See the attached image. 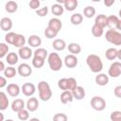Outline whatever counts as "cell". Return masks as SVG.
Returning <instances> with one entry per match:
<instances>
[{
	"instance_id": "7dc6e473",
	"label": "cell",
	"mask_w": 121,
	"mask_h": 121,
	"mask_svg": "<svg viewBox=\"0 0 121 121\" xmlns=\"http://www.w3.org/2000/svg\"><path fill=\"white\" fill-rule=\"evenodd\" d=\"M113 94L116 97L121 98V85H118L113 89Z\"/></svg>"
},
{
	"instance_id": "ac0fdd59",
	"label": "cell",
	"mask_w": 121,
	"mask_h": 121,
	"mask_svg": "<svg viewBox=\"0 0 121 121\" xmlns=\"http://www.w3.org/2000/svg\"><path fill=\"white\" fill-rule=\"evenodd\" d=\"M74 100V96L71 91H63L60 94V102L62 104H67L70 103Z\"/></svg>"
},
{
	"instance_id": "7bdbcfd3",
	"label": "cell",
	"mask_w": 121,
	"mask_h": 121,
	"mask_svg": "<svg viewBox=\"0 0 121 121\" xmlns=\"http://www.w3.org/2000/svg\"><path fill=\"white\" fill-rule=\"evenodd\" d=\"M111 121H121V111H113L110 115Z\"/></svg>"
},
{
	"instance_id": "bcb514c9",
	"label": "cell",
	"mask_w": 121,
	"mask_h": 121,
	"mask_svg": "<svg viewBox=\"0 0 121 121\" xmlns=\"http://www.w3.org/2000/svg\"><path fill=\"white\" fill-rule=\"evenodd\" d=\"M41 5V2L39 0H31L29 3H28V6L31 9H35V10H38L39 7Z\"/></svg>"
},
{
	"instance_id": "f35d334b",
	"label": "cell",
	"mask_w": 121,
	"mask_h": 121,
	"mask_svg": "<svg viewBox=\"0 0 121 121\" xmlns=\"http://www.w3.org/2000/svg\"><path fill=\"white\" fill-rule=\"evenodd\" d=\"M9 45L5 43H0V58L3 59L4 57H7V55L9 54Z\"/></svg>"
},
{
	"instance_id": "d6a6232c",
	"label": "cell",
	"mask_w": 121,
	"mask_h": 121,
	"mask_svg": "<svg viewBox=\"0 0 121 121\" xmlns=\"http://www.w3.org/2000/svg\"><path fill=\"white\" fill-rule=\"evenodd\" d=\"M3 73H4L5 78H12L13 77H15V76H16V74H17L18 72H17V70H16L13 66H8V67L5 69V71H4Z\"/></svg>"
},
{
	"instance_id": "c3c4849f",
	"label": "cell",
	"mask_w": 121,
	"mask_h": 121,
	"mask_svg": "<svg viewBox=\"0 0 121 121\" xmlns=\"http://www.w3.org/2000/svg\"><path fill=\"white\" fill-rule=\"evenodd\" d=\"M7 85V79L5 77H0V88H4Z\"/></svg>"
},
{
	"instance_id": "4dcf8cb0",
	"label": "cell",
	"mask_w": 121,
	"mask_h": 121,
	"mask_svg": "<svg viewBox=\"0 0 121 121\" xmlns=\"http://www.w3.org/2000/svg\"><path fill=\"white\" fill-rule=\"evenodd\" d=\"M83 21V15H81L80 13H74L71 15L70 17V22L72 23V25L74 26H78L82 23Z\"/></svg>"
},
{
	"instance_id": "681fc988",
	"label": "cell",
	"mask_w": 121,
	"mask_h": 121,
	"mask_svg": "<svg viewBox=\"0 0 121 121\" xmlns=\"http://www.w3.org/2000/svg\"><path fill=\"white\" fill-rule=\"evenodd\" d=\"M114 2H115L114 0H104V5L106 7H111L114 4Z\"/></svg>"
},
{
	"instance_id": "f907efd6",
	"label": "cell",
	"mask_w": 121,
	"mask_h": 121,
	"mask_svg": "<svg viewBox=\"0 0 121 121\" xmlns=\"http://www.w3.org/2000/svg\"><path fill=\"white\" fill-rule=\"evenodd\" d=\"M5 69H6V68H5V64H4V62L1 60V61H0V72H4Z\"/></svg>"
},
{
	"instance_id": "f6af8a7d",
	"label": "cell",
	"mask_w": 121,
	"mask_h": 121,
	"mask_svg": "<svg viewBox=\"0 0 121 121\" xmlns=\"http://www.w3.org/2000/svg\"><path fill=\"white\" fill-rule=\"evenodd\" d=\"M47 13H48V8L46 6L43 7V8L39 9L38 10H36V14L38 16H40V17H44V16L47 15Z\"/></svg>"
},
{
	"instance_id": "7c38bea8",
	"label": "cell",
	"mask_w": 121,
	"mask_h": 121,
	"mask_svg": "<svg viewBox=\"0 0 121 121\" xmlns=\"http://www.w3.org/2000/svg\"><path fill=\"white\" fill-rule=\"evenodd\" d=\"M7 92L8 94L12 96V97H16L19 95L20 92H21V88L18 84H15V83H10L7 86Z\"/></svg>"
},
{
	"instance_id": "e0dca14e",
	"label": "cell",
	"mask_w": 121,
	"mask_h": 121,
	"mask_svg": "<svg viewBox=\"0 0 121 121\" xmlns=\"http://www.w3.org/2000/svg\"><path fill=\"white\" fill-rule=\"evenodd\" d=\"M27 43L31 47H38L42 44V39L38 35H30L27 39Z\"/></svg>"
},
{
	"instance_id": "7402d4cb",
	"label": "cell",
	"mask_w": 121,
	"mask_h": 121,
	"mask_svg": "<svg viewBox=\"0 0 121 121\" xmlns=\"http://www.w3.org/2000/svg\"><path fill=\"white\" fill-rule=\"evenodd\" d=\"M95 24L104 28L105 26H107V24H108V16H106L105 14H98L95 19Z\"/></svg>"
},
{
	"instance_id": "5b68a950",
	"label": "cell",
	"mask_w": 121,
	"mask_h": 121,
	"mask_svg": "<svg viewBox=\"0 0 121 121\" xmlns=\"http://www.w3.org/2000/svg\"><path fill=\"white\" fill-rule=\"evenodd\" d=\"M91 106L94 110L97 112H102L106 108V101L102 96L95 95L91 99Z\"/></svg>"
},
{
	"instance_id": "680465c9",
	"label": "cell",
	"mask_w": 121,
	"mask_h": 121,
	"mask_svg": "<svg viewBox=\"0 0 121 121\" xmlns=\"http://www.w3.org/2000/svg\"><path fill=\"white\" fill-rule=\"evenodd\" d=\"M120 3H121V0H120Z\"/></svg>"
},
{
	"instance_id": "d4e9b609",
	"label": "cell",
	"mask_w": 121,
	"mask_h": 121,
	"mask_svg": "<svg viewBox=\"0 0 121 121\" xmlns=\"http://www.w3.org/2000/svg\"><path fill=\"white\" fill-rule=\"evenodd\" d=\"M48 55L49 54H48L47 50L43 48V47H39L33 52V57H38V58H41L44 60H45L46 58H48Z\"/></svg>"
},
{
	"instance_id": "603a6c76",
	"label": "cell",
	"mask_w": 121,
	"mask_h": 121,
	"mask_svg": "<svg viewBox=\"0 0 121 121\" xmlns=\"http://www.w3.org/2000/svg\"><path fill=\"white\" fill-rule=\"evenodd\" d=\"M78 5V0H65L63 8L68 11H73L77 9Z\"/></svg>"
},
{
	"instance_id": "f546056e",
	"label": "cell",
	"mask_w": 121,
	"mask_h": 121,
	"mask_svg": "<svg viewBox=\"0 0 121 121\" xmlns=\"http://www.w3.org/2000/svg\"><path fill=\"white\" fill-rule=\"evenodd\" d=\"M117 52H118V50L113 47L108 48L105 52V57L109 60H114L115 59H117Z\"/></svg>"
},
{
	"instance_id": "6f0895ef",
	"label": "cell",
	"mask_w": 121,
	"mask_h": 121,
	"mask_svg": "<svg viewBox=\"0 0 121 121\" xmlns=\"http://www.w3.org/2000/svg\"><path fill=\"white\" fill-rule=\"evenodd\" d=\"M5 121H14V120H12V119H7V120H5Z\"/></svg>"
},
{
	"instance_id": "836d02e7",
	"label": "cell",
	"mask_w": 121,
	"mask_h": 121,
	"mask_svg": "<svg viewBox=\"0 0 121 121\" xmlns=\"http://www.w3.org/2000/svg\"><path fill=\"white\" fill-rule=\"evenodd\" d=\"M119 21V18L115 15H110L108 16V24H107V26L110 27V29H114V27H116V25Z\"/></svg>"
},
{
	"instance_id": "8fae6325",
	"label": "cell",
	"mask_w": 121,
	"mask_h": 121,
	"mask_svg": "<svg viewBox=\"0 0 121 121\" xmlns=\"http://www.w3.org/2000/svg\"><path fill=\"white\" fill-rule=\"evenodd\" d=\"M18 55L22 60H28L32 57L33 52L31 50L30 47L28 46H23L21 48H19L18 50Z\"/></svg>"
},
{
	"instance_id": "11a10c76",
	"label": "cell",
	"mask_w": 121,
	"mask_h": 121,
	"mask_svg": "<svg viewBox=\"0 0 121 121\" xmlns=\"http://www.w3.org/2000/svg\"><path fill=\"white\" fill-rule=\"evenodd\" d=\"M0 116H1V120H0V121H5V120H4V115H3L2 112L0 113Z\"/></svg>"
},
{
	"instance_id": "484cf974",
	"label": "cell",
	"mask_w": 121,
	"mask_h": 121,
	"mask_svg": "<svg viewBox=\"0 0 121 121\" xmlns=\"http://www.w3.org/2000/svg\"><path fill=\"white\" fill-rule=\"evenodd\" d=\"M51 11H52V13H53L55 16L58 17V16L62 15V13H63V11H64V8H63L62 5H60V4L56 3V4H53V5H52V7H51Z\"/></svg>"
},
{
	"instance_id": "f5cc1de1",
	"label": "cell",
	"mask_w": 121,
	"mask_h": 121,
	"mask_svg": "<svg viewBox=\"0 0 121 121\" xmlns=\"http://www.w3.org/2000/svg\"><path fill=\"white\" fill-rule=\"evenodd\" d=\"M117 59L119 60H121V49H119L118 52H117Z\"/></svg>"
},
{
	"instance_id": "9f6ffc18",
	"label": "cell",
	"mask_w": 121,
	"mask_h": 121,
	"mask_svg": "<svg viewBox=\"0 0 121 121\" xmlns=\"http://www.w3.org/2000/svg\"><path fill=\"white\" fill-rule=\"evenodd\" d=\"M118 15H119V19H121V9H119V12H118Z\"/></svg>"
},
{
	"instance_id": "9c48e42d",
	"label": "cell",
	"mask_w": 121,
	"mask_h": 121,
	"mask_svg": "<svg viewBox=\"0 0 121 121\" xmlns=\"http://www.w3.org/2000/svg\"><path fill=\"white\" fill-rule=\"evenodd\" d=\"M17 72L21 77H28L32 74V68L30 67L29 64L24 62V63H21L18 66Z\"/></svg>"
},
{
	"instance_id": "6da1fadb",
	"label": "cell",
	"mask_w": 121,
	"mask_h": 121,
	"mask_svg": "<svg viewBox=\"0 0 121 121\" xmlns=\"http://www.w3.org/2000/svg\"><path fill=\"white\" fill-rule=\"evenodd\" d=\"M86 63L89 67V69L93 73H100L103 69V62L99 56L95 54H90L86 58Z\"/></svg>"
},
{
	"instance_id": "8992f818",
	"label": "cell",
	"mask_w": 121,
	"mask_h": 121,
	"mask_svg": "<svg viewBox=\"0 0 121 121\" xmlns=\"http://www.w3.org/2000/svg\"><path fill=\"white\" fill-rule=\"evenodd\" d=\"M108 76L112 78H118L121 76V61H113L108 70Z\"/></svg>"
},
{
	"instance_id": "cb8c5ba5",
	"label": "cell",
	"mask_w": 121,
	"mask_h": 121,
	"mask_svg": "<svg viewBox=\"0 0 121 121\" xmlns=\"http://www.w3.org/2000/svg\"><path fill=\"white\" fill-rule=\"evenodd\" d=\"M5 9L9 13H14L18 9V4L15 1H9L5 5Z\"/></svg>"
},
{
	"instance_id": "d590c367",
	"label": "cell",
	"mask_w": 121,
	"mask_h": 121,
	"mask_svg": "<svg viewBox=\"0 0 121 121\" xmlns=\"http://www.w3.org/2000/svg\"><path fill=\"white\" fill-rule=\"evenodd\" d=\"M16 36H17V33H15V32H12V31L8 32L5 35V41H6V43H9V44H12L13 45V43L15 42V39H16Z\"/></svg>"
},
{
	"instance_id": "83f0119b",
	"label": "cell",
	"mask_w": 121,
	"mask_h": 121,
	"mask_svg": "<svg viewBox=\"0 0 121 121\" xmlns=\"http://www.w3.org/2000/svg\"><path fill=\"white\" fill-rule=\"evenodd\" d=\"M67 47H68V51H69L72 55H75V56L78 55V54H79L80 51H81L80 45H79L78 43H70Z\"/></svg>"
},
{
	"instance_id": "60d3db41",
	"label": "cell",
	"mask_w": 121,
	"mask_h": 121,
	"mask_svg": "<svg viewBox=\"0 0 121 121\" xmlns=\"http://www.w3.org/2000/svg\"><path fill=\"white\" fill-rule=\"evenodd\" d=\"M43 34H44V36L47 39H53V38H55L58 35V32L55 31V30H53V29H51V28H49V27H46L44 29Z\"/></svg>"
},
{
	"instance_id": "ee69618b",
	"label": "cell",
	"mask_w": 121,
	"mask_h": 121,
	"mask_svg": "<svg viewBox=\"0 0 121 121\" xmlns=\"http://www.w3.org/2000/svg\"><path fill=\"white\" fill-rule=\"evenodd\" d=\"M68 84H69V87H68V91H74L77 87H78V82L76 80V78H68Z\"/></svg>"
},
{
	"instance_id": "d6986e66",
	"label": "cell",
	"mask_w": 121,
	"mask_h": 121,
	"mask_svg": "<svg viewBox=\"0 0 121 121\" xmlns=\"http://www.w3.org/2000/svg\"><path fill=\"white\" fill-rule=\"evenodd\" d=\"M52 46L56 51H62L66 48V43L62 39H56L53 41Z\"/></svg>"
},
{
	"instance_id": "e575fe53",
	"label": "cell",
	"mask_w": 121,
	"mask_h": 121,
	"mask_svg": "<svg viewBox=\"0 0 121 121\" xmlns=\"http://www.w3.org/2000/svg\"><path fill=\"white\" fill-rule=\"evenodd\" d=\"M95 14V9L93 6H87L83 9V15L86 18H92Z\"/></svg>"
},
{
	"instance_id": "74e56055",
	"label": "cell",
	"mask_w": 121,
	"mask_h": 121,
	"mask_svg": "<svg viewBox=\"0 0 121 121\" xmlns=\"http://www.w3.org/2000/svg\"><path fill=\"white\" fill-rule=\"evenodd\" d=\"M17 116L21 121H26V120L29 119V111L26 110V109H23L22 111L17 112Z\"/></svg>"
},
{
	"instance_id": "816d5d0a",
	"label": "cell",
	"mask_w": 121,
	"mask_h": 121,
	"mask_svg": "<svg viewBox=\"0 0 121 121\" xmlns=\"http://www.w3.org/2000/svg\"><path fill=\"white\" fill-rule=\"evenodd\" d=\"M115 28H117L118 30H121V19H119V21H118V23H117Z\"/></svg>"
},
{
	"instance_id": "4316f807",
	"label": "cell",
	"mask_w": 121,
	"mask_h": 121,
	"mask_svg": "<svg viewBox=\"0 0 121 121\" xmlns=\"http://www.w3.org/2000/svg\"><path fill=\"white\" fill-rule=\"evenodd\" d=\"M91 31H92V34H93L94 37L99 38V37H101V36L103 35V33H104V28H103L102 26L96 25V24H94L93 26H92Z\"/></svg>"
},
{
	"instance_id": "52a82bcc",
	"label": "cell",
	"mask_w": 121,
	"mask_h": 121,
	"mask_svg": "<svg viewBox=\"0 0 121 121\" xmlns=\"http://www.w3.org/2000/svg\"><path fill=\"white\" fill-rule=\"evenodd\" d=\"M36 91V87L33 83L31 82H26L22 85L21 87V92L26 95V96H32L35 94Z\"/></svg>"
},
{
	"instance_id": "1f68e13d",
	"label": "cell",
	"mask_w": 121,
	"mask_h": 121,
	"mask_svg": "<svg viewBox=\"0 0 121 121\" xmlns=\"http://www.w3.org/2000/svg\"><path fill=\"white\" fill-rule=\"evenodd\" d=\"M25 43H26V38H25V36L22 35V34H17L16 39H15V42L13 43V46L18 47V48H21V47L25 46Z\"/></svg>"
},
{
	"instance_id": "9a60e30c",
	"label": "cell",
	"mask_w": 121,
	"mask_h": 121,
	"mask_svg": "<svg viewBox=\"0 0 121 121\" xmlns=\"http://www.w3.org/2000/svg\"><path fill=\"white\" fill-rule=\"evenodd\" d=\"M95 81L98 86H106L109 83V76L104 73H98L95 76Z\"/></svg>"
},
{
	"instance_id": "44dd1931",
	"label": "cell",
	"mask_w": 121,
	"mask_h": 121,
	"mask_svg": "<svg viewBox=\"0 0 121 121\" xmlns=\"http://www.w3.org/2000/svg\"><path fill=\"white\" fill-rule=\"evenodd\" d=\"M18 60H19V55L17 53H15V52H9L6 57V61L10 66L16 64L18 62Z\"/></svg>"
},
{
	"instance_id": "b9f144b4",
	"label": "cell",
	"mask_w": 121,
	"mask_h": 121,
	"mask_svg": "<svg viewBox=\"0 0 121 121\" xmlns=\"http://www.w3.org/2000/svg\"><path fill=\"white\" fill-rule=\"evenodd\" d=\"M53 121H68V117L65 113L59 112L53 116Z\"/></svg>"
},
{
	"instance_id": "db71d44e",
	"label": "cell",
	"mask_w": 121,
	"mask_h": 121,
	"mask_svg": "<svg viewBox=\"0 0 121 121\" xmlns=\"http://www.w3.org/2000/svg\"><path fill=\"white\" fill-rule=\"evenodd\" d=\"M27 121H41L39 118H37V117H33V118H30V119H28Z\"/></svg>"
},
{
	"instance_id": "8d00e7d4",
	"label": "cell",
	"mask_w": 121,
	"mask_h": 121,
	"mask_svg": "<svg viewBox=\"0 0 121 121\" xmlns=\"http://www.w3.org/2000/svg\"><path fill=\"white\" fill-rule=\"evenodd\" d=\"M58 87L60 90H62V91H68V87H69L68 78H62L59 79V81H58Z\"/></svg>"
},
{
	"instance_id": "ffe728a7",
	"label": "cell",
	"mask_w": 121,
	"mask_h": 121,
	"mask_svg": "<svg viewBox=\"0 0 121 121\" xmlns=\"http://www.w3.org/2000/svg\"><path fill=\"white\" fill-rule=\"evenodd\" d=\"M72 94H73L74 98H76L77 100H81L85 96V90L83 87L78 86L74 91H72Z\"/></svg>"
},
{
	"instance_id": "f1b7e54d",
	"label": "cell",
	"mask_w": 121,
	"mask_h": 121,
	"mask_svg": "<svg viewBox=\"0 0 121 121\" xmlns=\"http://www.w3.org/2000/svg\"><path fill=\"white\" fill-rule=\"evenodd\" d=\"M9 101L7 95L4 92H1L0 93V110L1 111L6 110L9 106Z\"/></svg>"
},
{
	"instance_id": "ab89813d",
	"label": "cell",
	"mask_w": 121,
	"mask_h": 121,
	"mask_svg": "<svg viewBox=\"0 0 121 121\" xmlns=\"http://www.w3.org/2000/svg\"><path fill=\"white\" fill-rule=\"evenodd\" d=\"M44 64V60L38 58V57H33L32 59V65L35 68H42Z\"/></svg>"
},
{
	"instance_id": "5bb4252c",
	"label": "cell",
	"mask_w": 121,
	"mask_h": 121,
	"mask_svg": "<svg viewBox=\"0 0 121 121\" xmlns=\"http://www.w3.org/2000/svg\"><path fill=\"white\" fill-rule=\"evenodd\" d=\"M26 110H28L29 112H35L38 110V107H39V101L36 97L34 96H31L30 98L27 99L26 103Z\"/></svg>"
},
{
	"instance_id": "7a4b0ae2",
	"label": "cell",
	"mask_w": 121,
	"mask_h": 121,
	"mask_svg": "<svg viewBox=\"0 0 121 121\" xmlns=\"http://www.w3.org/2000/svg\"><path fill=\"white\" fill-rule=\"evenodd\" d=\"M38 92H39V97L43 101H48L52 97V91L47 81L42 80L38 83Z\"/></svg>"
},
{
	"instance_id": "ba28073f",
	"label": "cell",
	"mask_w": 121,
	"mask_h": 121,
	"mask_svg": "<svg viewBox=\"0 0 121 121\" xmlns=\"http://www.w3.org/2000/svg\"><path fill=\"white\" fill-rule=\"evenodd\" d=\"M63 62H64V65L67 67V68H74L78 65V60L77 58V56L75 55H72V54H69V55H66L64 60H63Z\"/></svg>"
},
{
	"instance_id": "30bf717a",
	"label": "cell",
	"mask_w": 121,
	"mask_h": 121,
	"mask_svg": "<svg viewBox=\"0 0 121 121\" xmlns=\"http://www.w3.org/2000/svg\"><path fill=\"white\" fill-rule=\"evenodd\" d=\"M47 27H49V28H51V29H53V30H55V31H57L58 33H59V31L61 29V27H62V23H61V21L59 19V18H57V17H55V18H51L49 21H48V26H47Z\"/></svg>"
},
{
	"instance_id": "277c9868",
	"label": "cell",
	"mask_w": 121,
	"mask_h": 121,
	"mask_svg": "<svg viewBox=\"0 0 121 121\" xmlns=\"http://www.w3.org/2000/svg\"><path fill=\"white\" fill-rule=\"evenodd\" d=\"M106 41L113 45H121V33L115 29H109L105 34Z\"/></svg>"
},
{
	"instance_id": "4fadbf2b",
	"label": "cell",
	"mask_w": 121,
	"mask_h": 121,
	"mask_svg": "<svg viewBox=\"0 0 121 121\" xmlns=\"http://www.w3.org/2000/svg\"><path fill=\"white\" fill-rule=\"evenodd\" d=\"M10 107H11V110H12L13 112H18L22 111L23 109H25L26 103H25V101H24L22 98H16V99H14V100L12 101Z\"/></svg>"
},
{
	"instance_id": "3957f363",
	"label": "cell",
	"mask_w": 121,
	"mask_h": 121,
	"mask_svg": "<svg viewBox=\"0 0 121 121\" xmlns=\"http://www.w3.org/2000/svg\"><path fill=\"white\" fill-rule=\"evenodd\" d=\"M47 62H48L49 68L52 71H55V72L60 71L61 69V67H62V64H63L62 60L60 59L59 54L56 53V52H52V53H50L48 55Z\"/></svg>"
},
{
	"instance_id": "2e32d148",
	"label": "cell",
	"mask_w": 121,
	"mask_h": 121,
	"mask_svg": "<svg viewBox=\"0 0 121 121\" xmlns=\"http://www.w3.org/2000/svg\"><path fill=\"white\" fill-rule=\"evenodd\" d=\"M0 27L3 31H9L12 28V21L9 17H3L0 20Z\"/></svg>"
}]
</instances>
